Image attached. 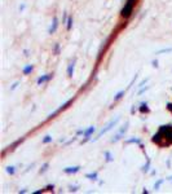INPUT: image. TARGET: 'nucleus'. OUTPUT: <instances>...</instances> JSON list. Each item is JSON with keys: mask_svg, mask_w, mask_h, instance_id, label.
Listing matches in <instances>:
<instances>
[{"mask_svg": "<svg viewBox=\"0 0 172 194\" xmlns=\"http://www.w3.org/2000/svg\"><path fill=\"white\" fill-rule=\"evenodd\" d=\"M118 122H119V117H117V118H115V120H111V122H110V123L108 124V126H106V127H105V128H104V130H101V131L98 132V135H97V137H94V138H93V141H96L97 138H100V137H101V136H102L104 133H106L108 131H110L113 127H115Z\"/></svg>", "mask_w": 172, "mask_h": 194, "instance_id": "obj_2", "label": "nucleus"}, {"mask_svg": "<svg viewBox=\"0 0 172 194\" xmlns=\"http://www.w3.org/2000/svg\"><path fill=\"white\" fill-rule=\"evenodd\" d=\"M148 80H149L148 78H146V79H144V80H142L141 83H139V86H137V87H139V88H141V87H144V84H145V83H146Z\"/></svg>", "mask_w": 172, "mask_h": 194, "instance_id": "obj_29", "label": "nucleus"}, {"mask_svg": "<svg viewBox=\"0 0 172 194\" xmlns=\"http://www.w3.org/2000/svg\"><path fill=\"white\" fill-rule=\"evenodd\" d=\"M124 94H125V89L119 91V92H118V93H117V94L114 96V101H119V100H120V98H122V97H123Z\"/></svg>", "mask_w": 172, "mask_h": 194, "instance_id": "obj_12", "label": "nucleus"}, {"mask_svg": "<svg viewBox=\"0 0 172 194\" xmlns=\"http://www.w3.org/2000/svg\"><path fill=\"white\" fill-rule=\"evenodd\" d=\"M48 167H49V163L47 162V163H44L43 166H42V168L39 170V172H40V173H44V172H45V171L48 170Z\"/></svg>", "mask_w": 172, "mask_h": 194, "instance_id": "obj_25", "label": "nucleus"}, {"mask_svg": "<svg viewBox=\"0 0 172 194\" xmlns=\"http://www.w3.org/2000/svg\"><path fill=\"white\" fill-rule=\"evenodd\" d=\"M139 110H140L141 113H149V111H150V109L148 107V102H142Z\"/></svg>", "mask_w": 172, "mask_h": 194, "instance_id": "obj_14", "label": "nucleus"}, {"mask_svg": "<svg viewBox=\"0 0 172 194\" xmlns=\"http://www.w3.org/2000/svg\"><path fill=\"white\" fill-rule=\"evenodd\" d=\"M149 88H150V87H149V86H146V87H142V88H141V89L139 91V92H137V94H139V96H140V94H142V93H144V92H146V91L149 89Z\"/></svg>", "mask_w": 172, "mask_h": 194, "instance_id": "obj_26", "label": "nucleus"}, {"mask_svg": "<svg viewBox=\"0 0 172 194\" xmlns=\"http://www.w3.org/2000/svg\"><path fill=\"white\" fill-rule=\"evenodd\" d=\"M57 29H58V18L54 16L53 17V19H52V25H50V27H49V30H48V34H54L56 31H57Z\"/></svg>", "mask_w": 172, "mask_h": 194, "instance_id": "obj_5", "label": "nucleus"}, {"mask_svg": "<svg viewBox=\"0 0 172 194\" xmlns=\"http://www.w3.org/2000/svg\"><path fill=\"white\" fill-rule=\"evenodd\" d=\"M125 144H141V140L140 138H137V137H132V138H128V140H125Z\"/></svg>", "mask_w": 172, "mask_h": 194, "instance_id": "obj_11", "label": "nucleus"}, {"mask_svg": "<svg viewBox=\"0 0 172 194\" xmlns=\"http://www.w3.org/2000/svg\"><path fill=\"white\" fill-rule=\"evenodd\" d=\"M25 7H26V5H25V4H22V5H19V11H21V12H22V11H23V9H25Z\"/></svg>", "mask_w": 172, "mask_h": 194, "instance_id": "obj_34", "label": "nucleus"}, {"mask_svg": "<svg viewBox=\"0 0 172 194\" xmlns=\"http://www.w3.org/2000/svg\"><path fill=\"white\" fill-rule=\"evenodd\" d=\"M73 101H74V98H70L69 101H66V102H65L63 105H61V107H60L58 110H60V111H62V110H65V109H67V107H69L70 105L73 104Z\"/></svg>", "mask_w": 172, "mask_h": 194, "instance_id": "obj_15", "label": "nucleus"}, {"mask_svg": "<svg viewBox=\"0 0 172 194\" xmlns=\"http://www.w3.org/2000/svg\"><path fill=\"white\" fill-rule=\"evenodd\" d=\"M74 70H75V60H73L69 65H67V69H66V74L69 78H73L74 75Z\"/></svg>", "mask_w": 172, "mask_h": 194, "instance_id": "obj_7", "label": "nucleus"}, {"mask_svg": "<svg viewBox=\"0 0 172 194\" xmlns=\"http://www.w3.org/2000/svg\"><path fill=\"white\" fill-rule=\"evenodd\" d=\"M168 180H170V181L172 182V176H170V177H168Z\"/></svg>", "mask_w": 172, "mask_h": 194, "instance_id": "obj_35", "label": "nucleus"}, {"mask_svg": "<svg viewBox=\"0 0 172 194\" xmlns=\"http://www.w3.org/2000/svg\"><path fill=\"white\" fill-rule=\"evenodd\" d=\"M32 70H34V66L32 65H26L23 69H22V74L23 75H29L32 73Z\"/></svg>", "mask_w": 172, "mask_h": 194, "instance_id": "obj_9", "label": "nucleus"}, {"mask_svg": "<svg viewBox=\"0 0 172 194\" xmlns=\"http://www.w3.org/2000/svg\"><path fill=\"white\" fill-rule=\"evenodd\" d=\"M149 167H150V162L148 161V163L142 167V171H144V172H149Z\"/></svg>", "mask_w": 172, "mask_h": 194, "instance_id": "obj_27", "label": "nucleus"}, {"mask_svg": "<svg viewBox=\"0 0 172 194\" xmlns=\"http://www.w3.org/2000/svg\"><path fill=\"white\" fill-rule=\"evenodd\" d=\"M136 3H137V0H127V3L124 4V7L122 8V11H120V16H122V18H129L131 14H132V12H133V8H135V5H136Z\"/></svg>", "mask_w": 172, "mask_h": 194, "instance_id": "obj_1", "label": "nucleus"}, {"mask_svg": "<svg viewBox=\"0 0 172 194\" xmlns=\"http://www.w3.org/2000/svg\"><path fill=\"white\" fill-rule=\"evenodd\" d=\"M78 190V186H70V192H77Z\"/></svg>", "mask_w": 172, "mask_h": 194, "instance_id": "obj_31", "label": "nucleus"}, {"mask_svg": "<svg viewBox=\"0 0 172 194\" xmlns=\"http://www.w3.org/2000/svg\"><path fill=\"white\" fill-rule=\"evenodd\" d=\"M53 189H54V185L52 184V185H47L45 186V190H48V192H53Z\"/></svg>", "mask_w": 172, "mask_h": 194, "instance_id": "obj_28", "label": "nucleus"}, {"mask_svg": "<svg viewBox=\"0 0 172 194\" xmlns=\"http://www.w3.org/2000/svg\"><path fill=\"white\" fill-rule=\"evenodd\" d=\"M80 166H73V167H65L63 168V172L66 173V175H74V173H77L80 171Z\"/></svg>", "mask_w": 172, "mask_h": 194, "instance_id": "obj_4", "label": "nucleus"}, {"mask_svg": "<svg viewBox=\"0 0 172 194\" xmlns=\"http://www.w3.org/2000/svg\"><path fill=\"white\" fill-rule=\"evenodd\" d=\"M71 27H73V17L70 16V17L67 18V21H66V29H67V31H70Z\"/></svg>", "mask_w": 172, "mask_h": 194, "instance_id": "obj_18", "label": "nucleus"}, {"mask_svg": "<svg viewBox=\"0 0 172 194\" xmlns=\"http://www.w3.org/2000/svg\"><path fill=\"white\" fill-rule=\"evenodd\" d=\"M7 172H8L9 175H14L16 167H14V166H8V167H7Z\"/></svg>", "mask_w": 172, "mask_h": 194, "instance_id": "obj_22", "label": "nucleus"}, {"mask_svg": "<svg viewBox=\"0 0 172 194\" xmlns=\"http://www.w3.org/2000/svg\"><path fill=\"white\" fill-rule=\"evenodd\" d=\"M164 137L170 141V142H172V130H170V131H167L166 133H164Z\"/></svg>", "mask_w": 172, "mask_h": 194, "instance_id": "obj_24", "label": "nucleus"}, {"mask_svg": "<svg viewBox=\"0 0 172 194\" xmlns=\"http://www.w3.org/2000/svg\"><path fill=\"white\" fill-rule=\"evenodd\" d=\"M162 138H163V135L160 133V132H158V133L153 135V137H151V141H153L154 144H160V142H162Z\"/></svg>", "mask_w": 172, "mask_h": 194, "instance_id": "obj_8", "label": "nucleus"}, {"mask_svg": "<svg viewBox=\"0 0 172 194\" xmlns=\"http://www.w3.org/2000/svg\"><path fill=\"white\" fill-rule=\"evenodd\" d=\"M163 182H164V179H159V180H158V181L155 182V184H154V189H155V190H158V189L160 188V185H162Z\"/></svg>", "mask_w": 172, "mask_h": 194, "instance_id": "obj_23", "label": "nucleus"}, {"mask_svg": "<svg viewBox=\"0 0 172 194\" xmlns=\"http://www.w3.org/2000/svg\"><path fill=\"white\" fill-rule=\"evenodd\" d=\"M85 177H87V179H89V180H97V179H98V173H97V172L87 173V175H85Z\"/></svg>", "mask_w": 172, "mask_h": 194, "instance_id": "obj_17", "label": "nucleus"}, {"mask_svg": "<svg viewBox=\"0 0 172 194\" xmlns=\"http://www.w3.org/2000/svg\"><path fill=\"white\" fill-rule=\"evenodd\" d=\"M167 109L172 113V102H168V104H167Z\"/></svg>", "mask_w": 172, "mask_h": 194, "instance_id": "obj_32", "label": "nucleus"}, {"mask_svg": "<svg viewBox=\"0 0 172 194\" xmlns=\"http://www.w3.org/2000/svg\"><path fill=\"white\" fill-rule=\"evenodd\" d=\"M105 161L106 162H113L114 161V155L111 154V151H105Z\"/></svg>", "mask_w": 172, "mask_h": 194, "instance_id": "obj_13", "label": "nucleus"}, {"mask_svg": "<svg viewBox=\"0 0 172 194\" xmlns=\"http://www.w3.org/2000/svg\"><path fill=\"white\" fill-rule=\"evenodd\" d=\"M151 63H153V66H154V67H158V61H153V62H151Z\"/></svg>", "mask_w": 172, "mask_h": 194, "instance_id": "obj_33", "label": "nucleus"}, {"mask_svg": "<svg viewBox=\"0 0 172 194\" xmlns=\"http://www.w3.org/2000/svg\"><path fill=\"white\" fill-rule=\"evenodd\" d=\"M172 52V48H163V49H159L156 51L155 54H162V53H171Z\"/></svg>", "mask_w": 172, "mask_h": 194, "instance_id": "obj_20", "label": "nucleus"}, {"mask_svg": "<svg viewBox=\"0 0 172 194\" xmlns=\"http://www.w3.org/2000/svg\"><path fill=\"white\" fill-rule=\"evenodd\" d=\"M52 140H53V138H52V136L47 135V136H44V137H43L42 142H43V144H49V142H52Z\"/></svg>", "mask_w": 172, "mask_h": 194, "instance_id": "obj_21", "label": "nucleus"}, {"mask_svg": "<svg viewBox=\"0 0 172 194\" xmlns=\"http://www.w3.org/2000/svg\"><path fill=\"white\" fill-rule=\"evenodd\" d=\"M18 84H19V82H16V83H14V84H13V86H12V87H11V91H14L17 88V86H18Z\"/></svg>", "mask_w": 172, "mask_h": 194, "instance_id": "obj_30", "label": "nucleus"}, {"mask_svg": "<svg viewBox=\"0 0 172 194\" xmlns=\"http://www.w3.org/2000/svg\"><path fill=\"white\" fill-rule=\"evenodd\" d=\"M123 136H124V135H122L120 132H118V133H117L115 136H114V137H113V138H111V142H113V144H114V142H118V141H119V140H120Z\"/></svg>", "mask_w": 172, "mask_h": 194, "instance_id": "obj_19", "label": "nucleus"}, {"mask_svg": "<svg viewBox=\"0 0 172 194\" xmlns=\"http://www.w3.org/2000/svg\"><path fill=\"white\" fill-rule=\"evenodd\" d=\"M96 131V128H94V126H89L87 130H84V132H83V136H84V140L82 141V144H84V142H87L88 140H91V136L93 135V132Z\"/></svg>", "mask_w": 172, "mask_h": 194, "instance_id": "obj_3", "label": "nucleus"}, {"mask_svg": "<svg viewBox=\"0 0 172 194\" xmlns=\"http://www.w3.org/2000/svg\"><path fill=\"white\" fill-rule=\"evenodd\" d=\"M53 78V74H45V75H42V76H39L38 78V80H36V83H38V86H42L43 83H48L50 79Z\"/></svg>", "mask_w": 172, "mask_h": 194, "instance_id": "obj_6", "label": "nucleus"}, {"mask_svg": "<svg viewBox=\"0 0 172 194\" xmlns=\"http://www.w3.org/2000/svg\"><path fill=\"white\" fill-rule=\"evenodd\" d=\"M60 51H61V45L58 44V43H56L54 47H53V54L54 56H58L60 54Z\"/></svg>", "mask_w": 172, "mask_h": 194, "instance_id": "obj_16", "label": "nucleus"}, {"mask_svg": "<svg viewBox=\"0 0 172 194\" xmlns=\"http://www.w3.org/2000/svg\"><path fill=\"white\" fill-rule=\"evenodd\" d=\"M170 130H172V126L171 124H167V126H160L159 127V132L164 136V133L167 132V131H170Z\"/></svg>", "mask_w": 172, "mask_h": 194, "instance_id": "obj_10", "label": "nucleus"}]
</instances>
